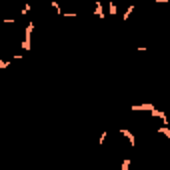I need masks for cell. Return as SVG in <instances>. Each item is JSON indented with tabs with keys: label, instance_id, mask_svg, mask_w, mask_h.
Wrapping results in <instances>:
<instances>
[{
	"label": "cell",
	"instance_id": "obj_1",
	"mask_svg": "<svg viewBox=\"0 0 170 170\" xmlns=\"http://www.w3.org/2000/svg\"><path fill=\"white\" fill-rule=\"evenodd\" d=\"M32 30H34V24L28 22L26 24V30H24V40H22V50L24 52H30V50H32Z\"/></svg>",
	"mask_w": 170,
	"mask_h": 170
},
{
	"label": "cell",
	"instance_id": "obj_2",
	"mask_svg": "<svg viewBox=\"0 0 170 170\" xmlns=\"http://www.w3.org/2000/svg\"><path fill=\"white\" fill-rule=\"evenodd\" d=\"M156 106L152 104V102H144V104H138V106H130V110H134V112H150V110H154Z\"/></svg>",
	"mask_w": 170,
	"mask_h": 170
},
{
	"label": "cell",
	"instance_id": "obj_3",
	"mask_svg": "<svg viewBox=\"0 0 170 170\" xmlns=\"http://www.w3.org/2000/svg\"><path fill=\"white\" fill-rule=\"evenodd\" d=\"M150 114H152L154 118H160V120H162V124H168V116H166V112H164V110L154 108V110H150Z\"/></svg>",
	"mask_w": 170,
	"mask_h": 170
},
{
	"label": "cell",
	"instance_id": "obj_4",
	"mask_svg": "<svg viewBox=\"0 0 170 170\" xmlns=\"http://www.w3.org/2000/svg\"><path fill=\"white\" fill-rule=\"evenodd\" d=\"M120 134L124 136V138H128V144H130L132 148L136 146V138H134V134H132L130 130H126V128H120Z\"/></svg>",
	"mask_w": 170,
	"mask_h": 170
},
{
	"label": "cell",
	"instance_id": "obj_5",
	"mask_svg": "<svg viewBox=\"0 0 170 170\" xmlns=\"http://www.w3.org/2000/svg\"><path fill=\"white\" fill-rule=\"evenodd\" d=\"M94 14H96V16L100 18V20H104V16H106V14H104V8H102V2H100V0H96V6H94Z\"/></svg>",
	"mask_w": 170,
	"mask_h": 170
},
{
	"label": "cell",
	"instance_id": "obj_6",
	"mask_svg": "<svg viewBox=\"0 0 170 170\" xmlns=\"http://www.w3.org/2000/svg\"><path fill=\"white\" fill-rule=\"evenodd\" d=\"M158 134H162V136H166V138H170V128H168V124H162V126H158V130H156Z\"/></svg>",
	"mask_w": 170,
	"mask_h": 170
},
{
	"label": "cell",
	"instance_id": "obj_7",
	"mask_svg": "<svg viewBox=\"0 0 170 170\" xmlns=\"http://www.w3.org/2000/svg\"><path fill=\"white\" fill-rule=\"evenodd\" d=\"M134 10H136V6H134V4H130V6L126 8L124 16H122V20H128V16H130V14H132V12H134Z\"/></svg>",
	"mask_w": 170,
	"mask_h": 170
},
{
	"label": "cell",
	"instance_id": "obj_8",
	"mask_svg": "<svg viewBox=\"0 0 170 170\" xmlns=\"http://www.w3.org/2000/svg\"><path fill=\"white\" fill-rule=\"evenodd\" d=\"M52 8H54V12H56V14H64V10L60 8V4H58L56 0H52Z\"/></svg>",
	"mask_w": 170,
	"mask_h": 170
},
{
	"label": "cell",
	"instance_id": "obj_9",
	"mask_svg": "<svg viewBox=\"0 0 170 170\" xmlns=\"http://www.w3.org/2000/svg\"><path fill=\"white\" fill-rule=\"evenodd\" d=\"M106 138H108V132L104 130V132H102V134H100V138H98V144H100V146H102V144H104V142H106Z\"/></svg>",
	"mask_w": 170,
	"mask_h": 170
},
{
	"label": "cell",
	"instance_id": "obj_10",
	"mask_svg": "<svg viewBox=\"0 0 170 170\" xmlns=\"http://www.w3.org/2000/svg\"><path fill=\"white\" fill-rule=\"evenodd\" d=\"M120 168H122V170H128V168H130V158H124V160H122V166H120Z\"/></svg>",
	"mask_w": 170,
	"mask_h": 170
},
{
	"label": "cell",
	"instance_id": "obj_11",
	"mask_svg": "<svg viewBox=\"0 0 170 170\" xmlns=\"http://www.w3.org/2000/svg\"><path fill=\"white\" fill-rule=\"evenodd\" d=\"M108 12H110V14H116V12H118V8H116V4H114V2H110V6H108Z\"/></svg>",
	"mask_w": 170,
	"mask_h": 170
},
{
	"label": "cell",
	"instance_id": "obj_12",
	"mask_svg": "<svg viewBox=\"0 0 170 170\" xmlns=\"http://www.w3.org/2000/svg\"><path fill=\"white\" fill-rule=\"evenodd\" d=\"M64 16H66V18H76L78 12H64Z\"/></svg>",
	"mask_w": 170,
	"mask_h": 170
},
{
	"label": "cell",
	"instance_id": "obj_13",
	"mask_svg": "<svg viewBox=\"0 0 170 170\" xmlns=\"http://www.w3.org/2000/svg\"><path fill=\"white\" fill-rule=\"evenodd\" d=\"M20 12H22V14H28V12H30V4L26 2V4H24V8H22V10H20Z\"/></svg>",
	"mask_w": 170,
	"mask_h": 170
},
{
	"label": "cell",
	"instance_id": "obj_14",
	"mask_svg": "<svg viewBox=\"0 0 170 170\" xmlns=\"http://www.w3.org/2000/svg\"><path fill=\"white\" fill-rule=\"evenodd\" d=\"M8 64H10L8 60H0V68H8Z\"/></svg>",
	"mask_w": 170,
	"mask_h": 170
},
{
	"label": "cell",
	"instance_id": "obj_15",
	"mask_svg": "<svg viewBox=\"0 0 170 170\" xmlns=\"http://www.w3.org/2000/svg\"><path fill=\"white\" fill-rule=\"evenodd\" d=\"M2 22H4V24H12V22H16V20H14V18H4Z\"/></svg>",
	"mask_w": 170,
	"mask_h": 170
},
{
	"label": "cell",
	"instance_id": "obj_16",
	"mask_svg": "<svg viewBox=\"0 0 170 170\" xmlns=\"http://www.w3.org/2000/svg\"><path fill=\"white\" fill-rule=\"evenodd\" d=\"M154 2H164V4H166V2H168V0H154Z\"/></svg>",
	"mask_w": 170,
	"mask_h": 170
}]
</instances>
